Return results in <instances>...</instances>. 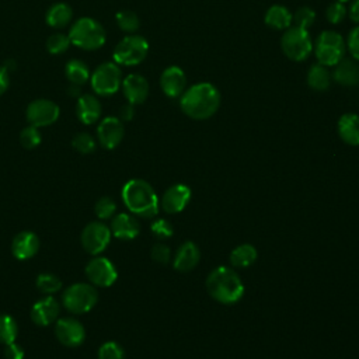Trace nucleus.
Returning a JSON list of instances; mask_svg holds the SVG:
<instances>
[{"instance_id": "30", "label": "nucleus", "mask_w": 359, "mask_h": 359, "mask_svg": "<svg viewBox=\"0 0 359 359\" xmlns=\"http://www.w3.org/2000/svg\"><path fill=\"white\" fill-rule=\"evenodd\" d=\"M18 334V325L15 320L8 314H0V344L15 342Z\"/></svg>"}, {"instance_id": "5", "label": "nucleus", "mask_w": 359, "mask_h": 359, "mask_svg": "<svg viewBox=\"0 0 359 359\" xmlns=\"http://www.w3.org/2000/svg\"><path fill=\"white\" fill-rule=\"evenodd\" d=\"M345 41L341 34L335 31H324L316 41L314 52L320 65L330 67L335 66L345 55Z\"/></svg>"}, {"instance_id": "4", "label": "nucleus", "mask_w": 359, "mask_h": 359, "mask_svg": "<svg viewBox=\"0 0 359 359\" xmlns=\"http://www.w3.org/2000/svg\"><path fill=\"white\" fill-rule=\"evenodd\" d=\"M69 39L80 49L95 50L105 43L107 35L104 27L97 20L83 17L72 25L69 31Z\"/></svg>"}, {"instance_id": "19", "label": "nucleus", "mask_w": 359, "mask_h": 359, "mask_svg": "<svg viewBox=\"0 0 359 359\" xmlns=\"http://www.w3.org/2000/svg\"><path fill=\"white\" fill-rule=\"evenodd\" d=\"M59 314V303L55 297L46 296L35 302L31 309V320L41 327L52 324Z\"/></svg>"}, {"instance_id": "18", "label": "nucleus", "mask_w": 359, "mask_h": 359, "mask_svg": "<svg viewBox=\"0 0 359 359\" xmlns=\"http://www.w3.org/2000/svg\"><path fill=\"white\" fill-rule=\"evenodd\" d=\"M38 250L39 238L32 231H20L11 241V252L20 261L32 258Z\"/></svg>"}, {"instance_id": "43", "label": "nucleus", "mask_w": 359, "mask_h": 359, "mask_svg": "<svg viewBox=\"0 0 359 359\" xmlns=\"http://www.w3.org/2000/svg\"><path fill=\"white\" fill-rule=\"evenodd\" d=\"M4 358L6 359H24V349L17 345L15 342L7 344L4 348Z\"/></svg>"}, {"instance_id": "12", "label": "nucleus", "mask_w": 359, "mask_h": 359, "mask_svg": "<svg viewBox=\"0 0 359 359\" xmlns=\"http://www.w3.org/2000/svg\"><path fill=\"white\" fill-rule=\"evenodd\" d=\"M86 275L91 285L100 287L112 286L118 278L115 265L105 257L93 258L86 266Z\"/></svg>"}, {"instance_id": "25", "label": "nucleus", "mask_w": 359, "mask_h": 359, "mask_svg": "<svg viewBox=\"0 0 359 359\" xmlns=\"http://www.w3.org/2000/svg\"><path fill=\"white\" fill-rule=\"evenodd\" d=\"M292 13L279 4L271 6L265 13V24L273 29H286L292 25Z\"/></svg>"}, {"instance_id": "38", "label": "nucleus", "mask_w": 359, "mask_h": 359, "mask_svg": "<svg viewBox=\"0 0 359 359\" xmlns=\"http://www.w3.org/2000/svg\"><path fill=\"white\" fill-rule=\"evenodd\" d=\"M316 21V13L313 8L310 7H300L294 14H293V21L294 25L307 29L309 27H311Z\"/></svg>"}, {"instance_id": "16", "label": "nucleus", "mask_w": 359, "mask_h": 359, "mask_svg": "<svg viewBox=\"0 0 359 359\" xmlns=\"http://www.w3.org/2000/svg\"><path fill=\"white\" fill-rule=\"evenodd\" d=\"M160 86L163 93L170 98H177L184 94L187 87V77L181 67L170 66L167 67L160 77Z\"/></svg>"}, {"instance_id": "31", "label": "nucleus", "mask_w": 359, "mask_h": 359, "mask_svg": "<svg viewBox=\"0 0 359 359\" xmlns=\"http://www.w3.org/2000/svg\"><path fill=\"white\" fill-rule=\"evenodd\" d=\"M115 20H116V24L118 27L125 31V32H136L140 27V21H139V17L130 11V10H122L119 13H116L115 15Z\"/></svg>"}, {"instance_id": "20", "label": "nucleus", "mask_w": 359, "mask_h": 359, "mask_svg": "<svg viewBox=\"0 0 359 359\" xmlns=\"http://www.w3.org/2000/svg\"><path fill=\"white\" fill-rule=\"evenodd\" d=\"M199 247L194 241H185L178 247L172 259V266L180 272H189L199 264Z\"/></svg>"}, {"instance_id": "36", "label": "nucleus", "mask_w": 359, "mask_h": 359, "mask_svg": "<svg viewBox=\"0 0 359 359\" xmlns=\"http://www.w3.org/2000/svg\"><path fill=\"white\" fill-rule=\"evenodd\" d=\"M125 351L115 341H107L98 348V359H123Z\"/></svg>"}, {"instance_id": "1", "label": "nucleus", "mask_w": 359, "mask_h": 359, "mask_svg": "<svg viewBox=\"0 0 359 359\" xmlns=\"http://www.w3.org/2000/svg\"><path fill=\"white\" fill-rule=\"evenodd\" d=\"M182 112L196 121H203L216 114L220 107V93L210 83H198L181 95Z\"/></svg>"}, {"instance_id": "34", "label": "nucleus", "mask_w": 359, "mask_h": 359, "mask_svg": "<svg viewBox=\"0 0 359 359\" xmlns=\"http://www.w3.org/2000/svg\"><path fill=\"white\" fill-rule=\"evenodd\" d=\"M72 146L81 154H90L95 150V140L90 133L81 132L74 135V137L72 139Z\"/></svg>"}, {"instance_id": "23", "label": "nucleus", "mask_w": 359, "mask_h": 359, "mask_svg": "<svg viewBox=\"0 0 359 359\" xmlns=\"http://www.w3.org/2000/svg\"><path fill=\"white\" fill-rule=\"evenodd\" d=\"M334 80L342 86L352 87L359 84V65L355 59H342L335 65Z\"/></svg>"}, {"instance_id": "46", "label": "nucleus", "mask_w": 359, "mask_h": 359, "mask_svg": "<svg viewBox=\"0 0 359 359\" xmlns=\"http://www.w3.org/2000/svg\"><path fill=\"white\" fill-rule=\"evenodd\" d=\"M349 18H351L353 22H358V24H359V0H355V1L351 4V8H349Z\"/></svg>"}, {"instance_id": "3", "label": "nucleus", "mask_w": 359, "mask_h": 359, "mask_svg": "<svg viewBox=\"0 0 359 359\" xmlns=\"http://www.w3.org/2000/svg\"><path fill=\"white\" fill-rule=\"evenodd\" d=\"M206 290L213 300L233 304L243 297L244 285L233 268L217 266L206 278Z\"/></svg>"}, {"instance_id": "39", "label": "nucleus", "mask_w": 359, "mask_h": 359, "mask_svg": "<svg viewBox=\"0 0 359 359\" xmlns=\"http://www.w3.org/2000/svg\"><path fill=\"white\" fill-rule=\"evenodd\" d=\"M346 15V8L344 6V3L339 1H334L327 7L325 11V17L331 24H339Z\"/></svg>"}, {"instance_id": "15", "label": "nucleus", "mask_w": 359, "mask_h": 359, "mask_svg": "<svg viewBox=\"0 0 359 359\" xmlns=\"http://www.w3.org/2000/svg\"><path fill=\"white\" fill-rule=\"evenodd\" d=\"M191 201V189L184 184L171 185L160 201V206L168 215H175L182 212Z\"/></svg>"}, {"instance_id": "45", "label": "nucleus", "mask_w": 359, "mask_h": 359, "mask_svg": "<svg viewBox=\"0 0 359 359\" xmlns=\"http://www.w3.org/2000/svg\"><path fill=\"white\" fill-rule=\"evenodd\" d=\"M8 86H10L8 72L4 67H0V95H3L6 93Z\"/></svg>"}, {"instance_id": "35", "label": "nucleus", "mask_w": 359, "mask_h": 359, "mask_svg": "<svg viewBox=\"0 0 359 359\" xmlns=\"http://www.w3.org/2000/svg\"><path fill=\"white\" fill-rule=\"evenodd\" d=\"M42 137H41V132L38 130L36 126H27L21 130L20 133V143L22 144V147L25 149H35L39 146Z\"/></svg>"}, {"instance_id": "9", "label": "nucleus", "mask_w": 359, "mask_h": 359, "mask_svg": "<svg viewBox=\"0 0 359 359\" xmlns=\"http://www.w3.org/2000/svg\"><path fill=\"white\" fill-rule=\"evenodd\" d=\"M90 81L95 94L109 97L119 90L122 84V72L116 63L105 62L93 72Z\"/></svg>"}, {"instance_id": "48", "label": "nucleus", "mask_w": 359, "mask_h": 359, "mask_svg": "<svg viewBox=\"0 0 359 359\" xmlns=\"http://www.w3.org/2000/svg\"><path fill=\"white\" fill-rule=\"evenodd\" d=\"M335 1H339V3H345V1H348V0H335Z\"/></svg>"}, {"instance_id": "42", "label": "nucleus", "mask_w": 359, "mask_h": 359, "mask_svg": "<svg viewBox=\"0 0 359 359\" xmlns=\"http://www.w3.org/2000/svg\"><path fill=\"white\" fill-rule=\"evenodd\" d=\"M348 50L355 60H359V25L351 29L346 41Z\"/></svg>"}, {"instance_id": "32", "label": "nucleus", "mask_w": 359, "mask_h": 359, "mask_svg": "<svg viewBox=\"0 0 359 359\" xmlns=\"http://www.w3.org/2000/svg\"><path fill=\"white\" fill-rule=\"evenodd\" d=\"M36 289L43 294H52L62 287V280L53 273H41L35 280Z\"/></svg>"}, {"instance_id": "21", "label": "nucleus", "mask_w": 359, "mask_h": 359, "mask_svg": "<svg viewBox=\"0 0 359 359\" xmlns=\"http://www.w3.org/2000/svg\"><path fill=\"white\" fill-rule=\"evenodd\" d=\"M111 234L121 240H132L140 233V224L137 219L129 213H119L112 217Z\"/></svg>"}, {"instance_id": "22", "label": "nucleus", "mask_w": 359, "mask_h": 359, "mask_svg": "<svg viewBox=\"0 0 359 359\" xmlns=\"http://www.w3.org/2000/svg\"><path fill=\"white\" fill-rule=\"evenodd\" d=\"M76 114L80 122H83L84 125H91L97 122L101 116V104L94 95L83 94L77 100Z\"/></svg>"}, {"instance_id": "28", "label": "nucleus", "mask_w": 359, "mask_h": 359, "mask_svg": "<svg viewBox=\"0 0 359 359\" xmlns=\"http://www.w3.org/2000/svg\"><path fill=\"white\" fill-rule=\"evenodd\" d=\"M307 84L316 91H325L331 84V74L328 69L320 63L313 65L307 73Z\"/></svg>"}, {"instance_id": "40", "label": "nucleus", "mask_w": 359, "mask_h": 359, "mask_svg": "<svg viewBox=\"0 0 359 359\" xmlns=\"http://www.w3.org/2000/svg\"><path fill=\"white\" fill-rule=\"evenodd\" d=\"M150 255L151 258L158 262V264H168L170 258H171V250L167 244L164 243H156L153 244L151 250H150Z\"/></svg>"}, {"instance_id": "33", "label": "nucleus", "mask_w": 359, "mask_h": 359, "mask_svg": "<svg viewBox=\"0 0 359 359\" xmlns=\"http://www.w3.org/2000/svg\"><path fill=\"white\" fill-rule=\"evenodd\" d=\"M70 39L69 35L65 34H52L48 41H46V49L49 50V53L52 55H60L63 52H66L70 46Z\"/></svg>"}, {"instance_id": "6", "label": "nucleus", "mask_w": 359, "mask_h": 359, "mask_svg": "<svg viewBox=\"0 0 359 359\" xmlns=\"http://www.w3.org/2000/svg\"><path fill=\"white\" fill-rule=\"evenodd\" d=\"M98 302V293L90 283H73L62 294L63 306L74 313L83 314L90 311Z\"/></svg>"}, {"instance_id": "14", "label": "nucleus", "mask_w": 359, "mask_h": 359, "mask_svg": "<svg viewBox=\"0 0 359 359\" xmlns=\"http://www.w3.org/2000/svg\"><path fill=\"white\" fill-rule=\"evenodd\" d=\"M123 123L116 116L104 118L97 128V137L104 149H115L123 139Z\"/></svg>"}, {"instance_id": "17", "label": "nucleus", "mask_w": 359, "mask_h": 359, "mask_svg": "<svg viewBox=\"0 0 359 359\" xmlns=\"http://www.w3.org/2000/svg\"><path fill=\"white\" fill-rule=\"evenodd\" d=\"M122 91L123 95L126 98V101L132 105H137L146 101L147 95H149V83L147 80L136 73L128 74L123 80H122Z\"/></svg>"}, {"instance_id": "10", "label": "nucleus", "mask_w": 359, "mask_h": 359, "mask_svg": "<svg viewBox=\"0 0 359 359\" xmlns=\"http://www.w3.org/2000/svg\"><path fill=\"white\" fill-rule=\"evenodd\" d=\"M81 245L91 254L98 255L102 252L111 240V230L102 222H91L81 231Z\"/></svg>"}, {"instance_id": "37", "label": "nucleus", "mask_w": 359, "mask_h": 359, "mask_svg": "<svg viewBox=\"0 0 359 359\" xmlns=\"http://www.w3.org/2000/svg\"><path fill=\"white\" fill-rule=\"evenodd\" d=\"M116 210V205L115 202L108 198V196H102L100 198L97 202H95V206H94V212H95V216L100 219V220H107V219H111L114 216Z\"/></svg>"}, {"instance_id": "27", "label": "nucleus", "mask_w": 359, "mask_h": 359, "mask_svg": "<svg viewBox=\"0 0 359 359\" xmlns=\"http://www.w3.org/2000/svg\"><path fill=\"white\" fill-rule=\"evenodd\" d=\"M257 248L251 244H240L230 252V264L236 268H247L257 259Z\"/></svg>"}, {"instance_id": "47", "label": "nucleus", "mask_w": 359, "mask_h": 359, "mask_svg": "<svg viewBox=\"0 0 359 359\" xmlns=\"http://www.w3.org/2000/svg\"><path fill=\"white\" fill-rule=\"evenodd\" d=\"M67 94L69 95H72V97H80V86H77V84H72L70 87H69V90H67Z\"/></svg>"}, {"instance_id": "41", "label": "nucleus", "mask_w": 359, "mask_h": 359, "mask_svg": "<svg viewBox=\"0 0 359 359\" xmlns=\"http://www.w3.org/2000/svg\"><path fill=\"white\" fill-rule=\"evenodd\" d=\"M150 229H151V233H153L157 238H163V240L171 237L172 233H174L171 223L167 222V220H164V219H157V220H154V222L151 223Z\"/></svg>"}, {"instance_id": "29", "label": "nucleus", "mask_w": 359, "mask_h": 359, "mask_svg": "<svg viewBox=\"0 0 359 359\" xmlns=\"http://www.w3.org/2000/svg\"><path fill=\"white\" fill-rule=\"evenodd\" d=\"M66 77L72 84H77L81 86L84 83H87V80L90 79V70L88 66L80 60V59H72L66 63V69H65Z\"/></svg>"}, {"instance_id": "2", "label": "nucleus", "mask_w": 359, "mask_h": 359, "mask_svg": "<svg viewBox=\"0 0 359 359\" xmlns=\"http://www.w3.org/2000/svg\"><path fill=\"white\" fill-rule=\"evenodd\" d=\"M122 201L135 216L151 219L158 213V198L153 187L144 180H130L122 188Z\"/></svg>"}, {"instance_id": "7", "label": "nucleus", "mask_w": 359, "mask_h": 359, "mask_svg": "<svg viewBox=\"0 0 359 359\" xmlns=\"http://www.w3.org/2000/svg\"><path fill=\"white\" fill-rule=\"evenodd\" d=\"M280 46L283 53L294 62H302L313 50V42L307 29L297 25L289 27L287 31L282 35Z\"/></svg>"}, {"instance_id": "8", "label": "nucleus", "mask_w": 359, "mask_h": 359, "mask_svg": "<svg viewBox=\"0 0 359 359\" xmlns=\"http://www.w3.org/2000/svg\"><path fill=\"white\" fill-rule=\"evenodd\" d=\"M149 52L147 41L140 35H128L114 49V62L122 66H135L144 60Z\"/></svg>"}, {"instance_id": "13", "label": "nucleus", "mask_w": 359, "mask_h": 359, "mask_svg": "<svg viewBox=\"0 0 359 359\" xmlns=\"http://www.w3.org/2000/svg\"><path fill=\"white\" fill-rule=\"evenodd\" d=\"M55 337L65 346H79L86 339V330L83 324L72 317L60 318L55 325Z\"/></svg>"}, {"instance_id": "44", "label": "nucleus", "mask_w": 359, "mask_h": 359, "mask_svg": "<svg viewBox=\"0 0 359 359\" xmlns=\"http://www.w3.org/2000/svg\"><path fill=\"white\" fill-rule=\"evenodd\" d=\"M135 115V109H133V105L132 104H126L123 107H121L119 109V119L121 121H130Z\"/></svg>"}, {"instance_id": "11", "label": "nucleus", "mask_w": 359, "mask_h": 359, "mask_svg": "<svg viewBox=\"0 0 359 359\" xmlns=\"http://www.w3.org/2000/svg\"><path fill=\"white\" fill-rule=\"evenodd\" d=\"M59 114H60V109L53 101L39 98V100H35L28 104L25 116H27V121L29 122V125L42 128V126H49L53 122H56L59 118Z\"/></svg>"}, {"instance_id": "26", "label": "nucleus", "mask_w": 359, "mask_h": 359, "mask_svg": "<svg viewBox=\"0 0 359 359\" xmlns=\"http://www.w3.org/2000/svg\"><path fill=\"white\" fill-rule=\"evenodd\" d=\"M72 17L73 11L70 6H67L66 3H55L46 11L45 18L48 25H50L52 28H63L72 21Z\"/></svg>"}, {"instance_id": "24", "label": "nucleus", "mask_w": 359, "mask_h": 359, "mask_svg": "<svg viewBox=\"0 0 359 359\" xmlns=\"http://www.w3.org/2000/svg\"><path fill=\"white\" fill-rule=\"evenodd\" d=\"M338 135L349 146H359V115L344 114L338 121Z\"/></svg>"}]
</instances>
